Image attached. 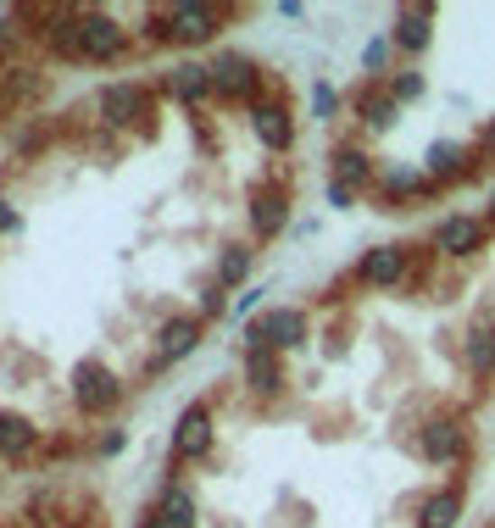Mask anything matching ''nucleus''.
<instances>
[{"label":"nucleus","mask_w":495,"mask_h":528,"mask_svg":"<svg viewBox=\"0 0 495 528\" xmlns=\"http://www.w3.org/2000/svg\"><path fill=\"white\" fill-rule=\"evenodd\" d=\"M234 17V6H206V0H173V6H156L151 12V40H161V45H206V40H217L223 34V23Z\"/></svg>","instance_id":"1"},{"label":"nucleus","mask_w":495,"mask_h":528,"mask_svg":"<svg viewBox=\"0 0 495 528\" xmlns=\"http://www.w3.org/2000/svg\"><path fill=\"white\" fill-rule=\"evenodd\" d=\"M245 345H251V350H295V345H307V312H301V306L256 312V317L245 323Z\"/></svg>","instance_id":"2"},{"label":"nucleus","mask_w":495,"mask_h":528,"mask_svg":"<svg viewBox=\"0 0 495 528\" xmlns=\"http://www.w3.org/2000/svg\"><path fill=\"white\" fill-rule=\"evenodd\" d=\"M78 40H84V61H95V68H112V61L128 56V28L117 17H106L101 6L78 12Z\"/></svg>","instance_id":"3"},{"label":"nucleus","mask_w":495,"mask_h":528,"mask_svg":"<svg viewBox=\"0 0 495 528\" xmlns=\"http://www.w3.org/2000/svg\"><path fill=\"white\" fill-rule=\"evenodd\" d=\"M261 84H268V73H261V61H251V56H240V50H223L217 61H212V95L217 101H256L261 95Z\"/></svg>","instance_id":"4"},{"label":"nucleus","mask_w":495,"mask_h":528,"mask_svg":"<svg viewBox=\"0 0 495 528\" xmlns=\"http://www.w3.org/2000/svg\"><path fill=\"white\" fill-rule=\"evenodd\" d=\"M123 395H128V384L106 368V361H84L78 368V378H73V401L89 412V417H106V412H117L123 406Z\"/></svg>","instance_id":"5"},{"label":"nucleus","mask_w":495,"mask_h":528,"mask_svg":"<svg viewBox=\"0 0 495 528\" xmlns=\"http://www.w3.org/2000/svg\"><path fill=\"white\" fill-rule=\"evenodd\" d=\"M373 189H379L384 212H407V206H423V201H435V195H440V184L428 178L423 168H384Z\"/></svg>","instance_id":"6"},{"label":"nucleus","mask_w":495,"mask_h":528,"mask_svg":"<svg viewBox=\"0 0 495 528\" xmlns=\"http://www.w3.org/2000/svg\"><path fill=\"white\" fill-rule=\"evenodd\" d=\"M479 145L468 150V145H456V140H435L428 145V156H423V173L435 178L440 189H451V184H468V178H479Z\"/></svg>","instance_id":"7"},{"label":"nucleus","mask_w":495,"mask_h":528,"mask_svg":"<svg viewBox=\"0 0 495 528\" xmlns=\"http://www.w3.org/2000/svg\"><path fill=\"white\" fill-rule=\"evenodd\" d=\"M490 245V217H468V212H456L435 228V250L440 256H456V261H468Z\"/></svg>","instance_id":"8"},{"label":"nucleus","mask_w":495,"mask_h":528,"mask_svg":"<svg viewBox=\"0 0 495 528\" xmlns=\"http://www.w3.org/2000/svg\"><path fill=\"white\" fill-rule=\"evenodd\" d=\"M212 406L206 401H189L184 406V417H179V428H173V456L179 461H206L212 456Z\"/></svg>","instance_id":"9"},{"label":"nucleus","mask_w":495,"mask_h":528,"mask_svg":"<svg viewBox=\"0 0 495 528\" xmlns=\"http://www.w3.org/2000/svg\"><path fill=\"white\" fill-rule=\"evenodd\" d=\"M417 456L435 461V468H445V461H462V456H468V428H462L456 417H428L423 434H417Z\"/></svg>","instance_id":"10"},{"label":"nucleus","mask_w":495,"mask_h":528,"mask_svg":"<svg viewBox=\"0 0 495 528\" xmlns=\"http://www.w3.org/2000/svg\"><path fill=\"white\" fill-rule=\"evenodd\" d=\"M435 6H423V0H412V6H395L390 17V45L407 50V56H423L428 45H435Z\"/></svg>","instance_id":"11"},{"label":"nucleus","mask_w":495,"mask_h":528,"mask_svg":"<svg viewBox=\"0 0 495 528\" xmlns=\"http://www.w3.org/2000/svg\"><path fill=\"white\" fill-rule=\"evenodd\" d=\"M95 112H101L106 128H128V123L151 117V95H145L140 84H106L101 101H95Z\"/></svg>","instance_id":"12"},{"label":"nucleus","mask_w":495,"mask_h":528,"mask_svg":"<svg viewBox=\"0 0 495 528\" xmlns=\"http://www.w3.org/2000/svg\"><path fill=\"white\" fill-rule=\"evenodd\" d=\"M401 278H407V245H373L356 261V284L368 289H395Z\"/></svg>","instance_id":"13"},{"label":"nucleus","mask_w":495,"mask_h":528,"mask_svg":"<svg viewBox=\"0 0 495 528\" xmlns=\"http://www.w3.org/2000/svg\"><path fill=\"white\" fill-rule=\"evenodd\" d=\"M156 340H161V350L151 356V368H145L151 378H156V373H168L173 361H184L195 345H201V323H195V317H173V323H161V334H156Z\"/></svg>","instance_id":"14"},{"label":"nucleus","mask_w":495,"mask_h":528,"mask_svg":"<svg viewBox=\"0 0 495 528\" xmlns=\"http://www.w3.org/2000/svg\"><path fill=\"white\" fill-rule=\"evenodd\" d=\"M351 112L368 123V128H390L395 117H401V101H395V89H390L384 78H373V84H362V89L351 95Z\"/></svg>","instance_id":"15"},{"label":"nucleus","mask_w":495,"mask_h":528,"mask_svg":"<svg viewBox=\"0 0 495 528\" xmlns=\"http://www.w3.org/2000/svg\"><path fill=\"white\" fill-rule=\"evenodd\" d=\"M251 128H256V140L268 145V150H289L295 145V117H289V106L284 101H268V106H251Z\"/></svg>","instance_id":"16"},{"label":"nucleus","mask_w":495,"mask_h":528,"mask_svg":"<svg viewBox=\"0 0 495 528\" xmlns=\"http://www.w3.org/2000/svg\"><path fill=\"white\" fill-rule=\"evenodd\" d=\"M245 384H251L256 401H279V395H284L279 350H251V345H245Z\"/></svg>","instance_id":"17"},{"label":"nucleus","mask_w":495,"mask_h":528,"mask_svg":"<svg viewBox=\"0 0 495 528\" xmlns=\"http://www.w3.org/2000/svg\"><path fill=\"white\" fill-rule=\"evenodd\" d=\"M161 89L179 95V101H212V61H173V73L161 78Z\"/></svg>","instance_id":"18"},{"label":"nucleus","mask_w":495,"mask_h":528,"mask_svg":"<svg viewBox=\"0 0 495 528\" xmlns=\"http://www.w3.org/2000/svg\"><path fill=\"white\" fill-rule=\"evenodd\" d=\"M40 451V428L23 412H0V461H28Z\"/></svg>","instance_id":"19"},{"label":"nucleus","mask_w":495,"mask_h":528,"mask_svg":"<svg viewBox=\"0 0 495 528\" xmlns=\"http://www.w3.org/2000/svg\"><path fill=\"white\" fill-rule=\"evenodd\" d=\"M284 223H289V195L284 189H256V201H251V234L256 240H273V234H284Z\"/></svg>","instance_id":"20"},{"label":"nucleus","mask_w":495,"mask_h":528,"mask_svg":"<svg viewBox=\"0 0 495 528\" xmlns=\"http://www.w3.org/2000/svg\"><path fill=\"white\" fill-rule=\"evenodd\" d=\"M335 184H345V189H373L379 184V168H373V156L362 150V145H335Z\"/></svg>","instance_id":"21"},{"label":"nucleus","mask_w":495,"mask_h":528,"mask_svg":"<svg viewBox=\"0 0 495 528\" xmlns=\"http://www.w3.org/2000/svg\"><path fill=\"white\" fill-rule=\"evenodd\" d=\"M456 517H462V489L451 484V489H440V495H428V501H423L417 528H456Z\"/></svg>","instance_id":"22"},{"label":"nucleus","mask_w":495,"mask_h":528,"mask_svg":"<svg viewBox=\"0 0 495 528\" xmlns=\"http://www.w3.org/2000/svg\"><path fill=\"white\" fill-rule=\"evenodd\" d=\"M156 512L168 517L173 528H195V495H189V484H173V478H168V489H161Z\"/></svg>","instance_id":"23"},{"label":"nucleus","mask_w":495,"mask_h":528,"mask_svg":"<svg viewBox=\"0 0 495 528\" xmlns=\"http://www.w3.org/2000/svg\"><path fill=\"white\" fill-rule=\"evenodd\" d=\"M251 268H256V250H251V245H228V250L217 256V284L234 289V284L251 278Z\"/></svg>","instance_id":"24"},{"label":"nucleus","mask_w":495,"mask_h":528,"mask_svg":"<svg viewBox=\"0 0 495 528\" xmlns=\"http://www.w3.org/2000/svg\"><path fill=\"white\" fill-rule=\"evenodd\" d=\"M468 368L479 378H495V323H479L468 334Z\"/></svg>","instance_id":"25"},{"label":"nucleus","mask_w":495,"mask_h":528,"mask_svg":"<svg viewBox=\"0 0 495 528\" xmlns=\"http://www.w3.org/2000/svg\"><path fill=\"white\" fill-rule=\"evenodd\" d=\"M223 312H228V289L212 278V284L201 289V317H223Z\"/></svg>","instance_id":"26"},{"label":"nucleus","mask_w":495,"mask_h":528,"mask_svg":"<svg viewBox=\"0 0 495 528\" xmlns=\"http://www.w3.org/2000/svg\"><path fill=\"white\" fill-rule=\"evenodd\" d=\"M390 89H395V101H417V95H423V78L417 73H401V78H384Z\"/></svg>","instance_id":"27"},{"label":"nucleus","mask_w":495,"mask_h":528,"mask_svg":"<svg viewBox=\"0 0 495 528\" xmlns=\"http://www.w3.org/2000/svg\"><path fill=\"white\" fill-rule=\"evenodd\" d=\"M312 112L317 117H335V89H328V84H312Z\"/></svg>","instance_id":"28"},{"label":"nucleus","mask_w":495,"mask_h":528,"mask_svg":"<svg viewBox=\"0 0 495 528\" xmlns=\"http://www.w3.org/2000/svg\"><path fill=\"white\" fill-rule=\"evenodd\" d=\"M328 206L351 212V206H356V189H345V184H335V178H328Z\"/></svg>","instance_id":"29"},{"label":"nucleus","mask_w":495,"mask_h":528,"mask_svg":"<svg viewBox=\"0 0 495 528\" xmlns=\"http://www.w3.org/2000/svg\"><path fill=\"white\" fill-rule=\"evenodd\" d=\"M384 56H390V40H373V45H368V68H373V73L384 68Z\"/></svg>","instance_id":"30"},{"label":"nucleus","mask_w":495,"mask_h":528,"mask_svg":"<svg viewBox=\"0 0 495 528\" xmlns=\"http://www.w3.org/2000/svg\"><path fill=\"white\" fill-rule=\"evenodd\" d=\"M479 156H484V161L495 156V123H484V128H479Z\"/></svg>","instance_id":"31"},{"label":"nucleus","mask_w":495,"mask_h":528,"mask_svg":"<svg viewBox=\"0 0 495 528\" xmlns=\"http://www.w3.org/2000/svg\"><path fill=\"white\" fill-rule=\"evenodd\" d=\"M140 528H173V523H168V517H161V512H156V506H151V512H145V517H140Z\"/></svg>","instance_id":"32"},{"label":"nucleus","mask_w":495,"mask_h":528,"mask_svg":"<svg viewBox=\"0 0 495 528\" xmlns=\"http://www.w3.org/2000/svg\"><path fill=\"white\" fill-rule=\"evenodd\" d=\"M6 228H17V212H12L6 201H0V234H6Z\"/></svg>","instance_id":"33"},{"label":"nucleus","mask_w":495,"mask_h":528,"mask_svg":"<svg viewBox=\"0 0 495 528\" xmlns=\"http://www.w3.org/2000/svg\"><path fill=\"white\" fill-rule=\"evenodd\" d=\"M134 528H140V523H134Z\"/></svg>","instance_id":"34"}]
</instances>
